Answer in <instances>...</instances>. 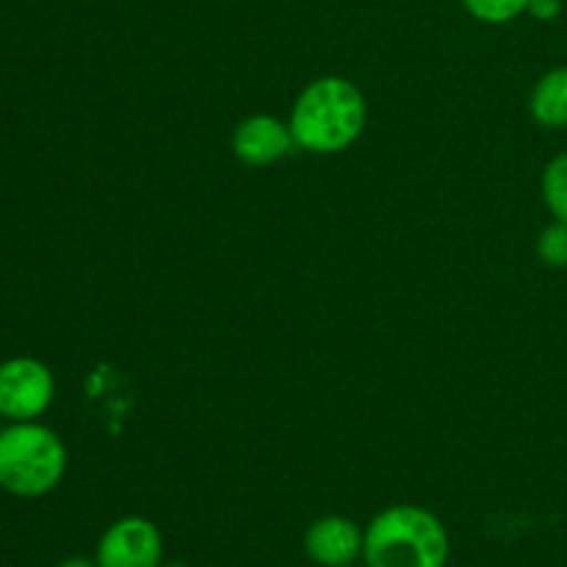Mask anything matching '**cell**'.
Wrapping results in <instances>:
<instances>
[{
	"label": "cell",
	"mask_w": 567,
	"mask_h": 567,
	"mask_svg": "<svg viewBox=\"0 0 567 567\" xmlns=\"http://www.w3.org/2000/svg\"><path fill=\"white\" fill-rule=\"evenodd\" d=\"M460 3L474 20L487 22V25H502L529 9V0H460Z\"/></svg>",
	"instance_id": "obj_10"
},
{
	"label": "cell",
	"mask_w": 567,
	"mask_h": 567,
	"mask_svg": "<svg viewBox=\"0 0 567 567\" xmlns=\"http://www.w3.org/2000/svg\"><path fill=\"white\" fill-rule=\"evenodd\" d=\"M161 567H188V565H183V563H166V565H161Z\"/></svg>",
	"instance_id": "obj_14"
},
{
	"label": "cell",
	"mask_w": 567,
	"mask_h": 567,
	"mask_svg": "<svg viewBox=\"0 0 567 567\" xmlns=\"http://www.w3.org/2000/svg\"><path fill=\"white\" fill-rule=\"evenodd\" d=\"M164 537L153 520L127 515L103 532L94 551L97 567H161L164 563Z\"/></svg>",
	"instance_id": "obj_5"
},
{
	"label": "cell",
	"mask_w": 567,
	"mask_h": 567,
	"mask_svg": "<svg viewBox=\"0 0 567 567\" xmlns=\"http://www.w3.org/2000/svg\"><path fill=\"white\" fill-rule=\"evenodd\" d=\"M529 111L537 125L567 127V66H554L535 83Z\"/></svg>",
	"instance_id": "obj_8"
},
{
	"label": "cell",
	"mask_w": 567,
	"mask_h": 567,
	"mask_svg": "<svg viewBox=\"0 0 567 567\" xmlns=\"http://www.w3.org/2000/svg\"><path fill=\"white\" fill-rule=\"evenodd\" d=\"M365 120L369 109L363 92L347 78L327 75L299 92L288 125L297 147L316 155H336L358 142Z\"/></svg>",
	"instance_id": "obj_1"
},
{
	"label": "cell",
	"mask_w": 567,
	"mask_h": 567,
	"mask_svg": "<svg viewBox=\"0 0 567 567\" xmlns=\"http://www.w3.org/2000/svg\"><path fill=\"white\" fill-rule=\"evenodd\" d=\"M529 11L535 20L540 22H551L563 14V0H529Z\"/></svg>",
	"instance_id": "obj_12"
},
{
	"label": "cell",
	"mask_w": 567,
	"mask_h": 567,
	"mask_svg": "<svg viewBox=\"0 0 567 567\" xmlns=\"http://www.w3.org/2000/svg\"><path fill=\"white\" fill-rule=\"evenodd\" d=\"M55 567H97V563H94V559H86V557H66V559H61Z\"/></svg>",
	"instance_id": "obj_13"
},
{
	"label": "cell",
	"mask_w": 567,
	"mask_h": 567,
	"mask_svg": "<svg viewBox=\"0 0 567 567\" xmlns=\"http://www.w3.org/2000/svg\"><path fill=\"white\" fill-rule=\"evenodd\" d=\"M543 199H546L548 210L554 219L567 225V153L557 155L551 164L543 172Z\"/></svg>",
	"instance_id": "obj_9"
},
{
	"label": "cell",
	"mask_w": 567,
	"mask_h": 567,
	"mask_svg": "<svg viewBox=\"0 0 567 567\" xmlns=\"http://www.w3.org/2000/svg\"><path fill=\"white\" fill-rule=\"evenodd\" d=\"M349 567H369V565H349Z\"/></svg>",
	"instance_id": "obj_15"
},
{
	"label": "cell",
	"mask_w": 567,
	"mask_h": 567,
	"mask_svg": "<svg viewBox=\"0 0 567 567\" xmlns=\"http://www.w3.org/2000/svg\"><path fill=\"white\" fill-rule=\"evenodd\" d=\"M53 371L37 358H11L0 363V419L11 424L37 421L53 404Z\"/></svg>",
	"instance_id": "obj_4"
},
{
	"label": "cell",
	"mask_w": 567,
	"mask_h": 567,
	"mask_svg": "<svg viewBox=\"0 0 567 567\" xmlns=\"http://www.w3.org/2000/svg\"><path fill=\"white\" fill-rule=\"evenodd\" d=\"M452 543L443 520L419 504H393L363 532L369 567H446Z\"/></svg>",
	"instance_id": "obj_2"
},
{
	"label": "cell",
	"mask_w": 567,
	"mask_h": 567,
	"mask_svg": "<svg viewBox=\"0 0 567 567\" xmlns=\"http://www.w3.org/2000/svg\"><path fill=\"white\" fill-rule=\"evenodd\" d=\"M66 474V449L50 426L20 421L0 432V487L17 498L48 496Z\"/></svg>",
	"instance_id": "obj_3"
},
{
	"label": "cell",
	"mask_w": 567,
	"mask_h": 567,
	"mask_svg": "<svg viewBox=\"0 0 567 567\" xmlns=\"http://www.w3.org/2000/svg\"><path fill=\"white\" fill-rule=\"evenodd\" d=\"M537 258L551 269H567V225L554 221L537 236Z\"/></svg>",
	"instance_id": "obj_11"
},
{
	"label": "cell",
	"mask_w": 567,
	"mask_h": 567,
	"mask_svg": "<svg viewBox=\"0 0 567 567\" xmlns=\"http://www.w3.org/2000/svg\"><path fill=\"white\" fill-rule=\"evenodd\" d=\"M305 554L319 567H349L363 557V532L343 515H324L310 524Z\"/></svg>",
	"instance_id": "obj_7"
},
{
	"label": "cell",
	"mask_w": 567,
	"mask_h": 567,
	"mask_svg": "<svg viewBox=\"0 0 567 567\" xmlns=\"http://www.w3.org/2000/svg\"><path fill=\"white\" fill-rule=\"evenodd\" d=\"M230 147L241 164L271 166L286 158L297 147V142H293L291 125L271 114H255L238 122Z\"/></svg>",
	"instance_id": "obj_6"
}]
</instances>
